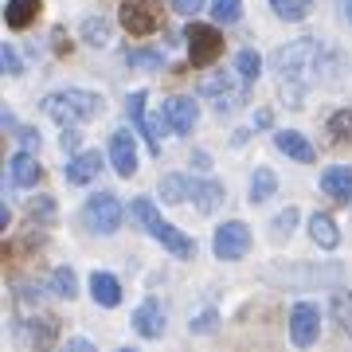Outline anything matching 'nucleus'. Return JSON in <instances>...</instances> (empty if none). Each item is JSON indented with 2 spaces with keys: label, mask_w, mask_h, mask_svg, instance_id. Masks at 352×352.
Segmentation results:
<instances>
[{
  "label": "nucleus",
  "mask_w": 352,
  "mask_h": 352,
  "mask_svg": "<svg viewBox=\"0 0 352 352\" xmlns=\"http://www.w3.org/2000/svg\"><path fill=\"white\" fill-rule=\"evenodd\" d=\"M317 59H321V47L314 39H294L286 47L274 51V71L282 78V87H289V106H302V90L314 82Z\"/></svg>",
  "instance_id": "nucleus-1"
},
{
  "label": "nucleus",
  "mask_w": 352,
  "mask_h": 352,
  "mask_svg": "<svg viewBox=\"0 0 352 352\" xmlns=\"http://www.w3.org/2000/svg\"><path fill=\"white\" fill-rule=\"evenodd\" d=\"M106 110V98L94 94V90H55L43 98V113L59 126H78V122H90Z\"/></svg>",
  "instance_id": "nucleus-2"
},
{
  "label": "nucleus",
  "mask_w": 352,
  "mask_h": 352,
  "mask_svg": "<svg viewBox=\"0 0 352 352\" xmlns=\"http://www.w3.org/2000/svg\"><path fill=\"white\" fill-rule=\"evenodd\" d=\"M129 215H133L138 223H145V231L161 243L164 251H173L176 258H196V239H188L184 231H176L173 223H164L161 215H157V208H153V200H145V196L133 200L129 204Z\"/></svg>",
  "instance_id": "nucleus-3"
},
{
  "label": "nucleus",
  "mask_w": 352,
  "mask_h": 352,
  "mask_svg": "<svg viewBox=\"0 0 352 352\" xmlns=\"http://www.w3.org/2000/svg\"><path fill=\"white\" fill-rule=\"evenodd\" d=\"M247 78L235 71H215V75H208V78H200V98H208L212 102V110L215 113H231V110H239L243 102H247Z\"/></svg>",
  "instance_id": "nucleus-4"
},
{
  "label": "nucleus",
  "mask_w": 352,
  "mask_h": 352,
  "mask_svg": "<svg viewBox=\"0 0 352 352\" xmlns=\"http://www.w3.org/2000/svg\"><path fill=\"white\" fill-rule=\"evenodd\" d=\"M164 20L161 0H122V28L129 36H153Z\"/></svg>",
  "instance_id": "nucleus-5"
},
{
  "label": "nucleus",
  "mask_w": 352,
  "mask_h": 352,
  "mask_svg": "<svg viewBox=\"0 0 352 352\" xmlns=\"http://www.w3.org/2000/svg\"><path fill=\"white\" fill-rule=\"evenodd\" d=\"M87 227L90 231H98V235H113L118 227H122V215H126V208L118 204V196H110V192H98V196H90L87 200Z\"/></svg>",
  "instance_id": "nucleus-6"
},
{
  "label": "nucleus",
  "mask_w": 352,
  "mask_h": 352,
  "mask_svg": "<svg viewBox=\"0 0 352 352\" xmlns=\"http://www.w3.org/2000/svg\"><path fill=\"white\" fill-rule=\"evenodd\" d=\"M184 39H188L192 67H208V63H215V59L223 55V36H219L212 24H192L188 32H184Z\"/></svg>",
  "instance_id": "nucleus-7"
},
{
  "label": "nucleus",
  "mask_w": 352,
  "mask_h": 352,
  "mask_svg": "<svg viewBox=\"0 0 352 352\" xmlns=\"http://www.w3.org/2000/svg\"><path fill=\"white\" fill-rule=\"evenodd\" d=\"M212 251H215V258H223V263H235V258H243V254L251 251V227L239 223V219H231V223L215 227Z\"/></svg>",
  "instance_id": "nucleus-8"
},
{
  "label": "nucleus",
  "mask_w": 352,
  "mask_h": 352,
  "mask_svg": "<svg viewBox=\"0 0 352 352\" xmlns=\"http://www.w3.org/2000/svg\"><path fill=\"white\" fill-rule=\"evenodd\" d=\"M321 333V309L314 302H298L289 309V340L298 344V349H309Z\"/></svg>",
  "instance_id": "nucleus-9"
},
{
  "label": "nucleus",
  "mask_w": 352,
  "mask_h": 352,
  "mask_svg": "<svg viewBox=\"0 0 352 352\" xmlns=\"http://www.w3.org/2000/svg\"><path fill=\"white\" fill-rule=\"evenodd\" d=\"M110 164H113V173L126 176V180L138 173V145H133V133L129 129H118L110 138Z\"/></svg>",
  "instance_id": "nucleus-10"
},
{
  "label": "nucleus",
  "mask_w": 352,
  "mask_h": 352,
  "mask_svg": "<svg viewBox=\"0 0 352 352\" xmlns=\"http://www.w3.org/2000/svg\"><path fill=\"white\" fill-rule=\"evenodd\" d=\"M20 337H24L28 344H36V349H47V344H55V337H59V317L55 314L28 317L24 325H20Z\"/></svg>",
  "instance_id": "nucleus-11"
},
{
  "label": "nucleus",
  "mask_w": 352,
  "mask_h": 352,
  "mask_svg": "<svg viewBox=\"0 0 352 352\" xmlns=\"http://www.w3.org/2000/svg\"><path fill=\"white\" fill-rule=\"evenodd\" d=\"M133 329H138V337H145V340L164 333V309H161L157 298H145V302L133 309Z\"/></svg>",
  "instance_id": "nucleus-12"
},
{
  "label": "nucleus",
  "mask_w": 352,
  "mask_h": 352,
  "mask_svg": "<svg viewBox=\"0 0 352 352\" xmlns=\"http://www.w3.org/2000/svg\"><path fill=\"white\" fill-rule=\"evenodd\" d=\"M164 118H168V126H173V133H192V126H196V118H200V110H196V102L184 98V94H176V98L164 102Z\"/></svg>",
  "instance_id": "nucleus-13"
},
{
  "label": "nucleus",
  "mask_w": 352,
  "mask_h": 352,
  "mask_svg": "<svg viewBox=\"0 0 352 352\" xmlns=\"http://www.w3.org/2000/svg\"><path fill=\"white\" fill-rule=\"evenodd\" d=\"M43 176V168H39V161H36V153H28V149H20L8 161V180H12L16 188H36V180Z\"/></svg>",
  "instance_id": "nucleus-14"
},
{
  "label": "nucleus",
  "mask_w": 352,
  "mask_h": 352,
  "mask_svg": "<svg viewBox=\"0 0 352 352\" xmlns=\"http://www.w3.org/2000/svg\"><path fill=\"white\" fill-rule=\"evenodd\" d=\"M321 188H325L329 200L349 204V200H352V168H344V164H333V168H325V173H321Z\"/></svg>",
  "instance_id": "nucleus-15"
},
{
  "label": "nucleus",
  "mask_w": 352,
  "mask_h": 352,
  "mask_svg": "<svg viewBox=\"0 0 352 352\" xmlns=\"http://www.w3.org/2000/svg\"><path fill=\"white\" fill-rule=\"evenodd\" d=\"M98 168H102L98 153H78V157H71V161L63 164V180L67 184H90V180L98 176Z\"/></svg>",
  "instance_id": "nucleus-16"
},
{
  "label": "nucleus",
  "mask_w": 352,
  "mask_h": 352,
  "mask_svg": "<svg viewBox=\"0 0 352 352\" xmlns=\"http://www.w3.org/2000/svg\"><path fill=\"white\" fill-rule=\"evenodd\" d=\"M90 298H94V305H102V309L122 305V286H118V278L106 274V270H94V278H90Z\"/></svg>",
  "instance_id": "nucleus-17"
},
{
  "label": "nucleus",
  "mask_w": 352,
  "mask_h": 352,
  "mask_svg": "<svg viewBox=\"0 0 352 352\" xmlns=\"http://www.w3.org/2000/svg\"><path fill=\"white\" fill-rule=\"evenodd\" d=\"M274 145L286 153V157H294V161H302V164L317 161V149L302 138V133H294V129H278V133H274Z\"/></svg>",
  "instance_id": "nucleus-18"
},
{
  "label": "nucleus",
  "mask_w": 352,
  "mask_h": 352,
  "mask_svg": "<svg viewBox=\"0 0 352 352\" xmlns=\"http://www.w3.org/2000/svg\"><path fill=\"white\" fill-rule=\"evenodd\" d=\"M309 235H314L317 247H325V251H333L340 243V231H337V219L329 212H314L309 215Z\"/></svg>",
  "instance_id": "nucleus-19"
},
{
  "label": "nucleus",
  "mask_w": 352,
  "mask_h": 352,
  "mask_svg": "<svg viewBox=\"0 0 352 352\" xmlns=\"http://www.w3.org/2000/svg\"><path fill=\"white\" fill-rule=\"evenodd\" d=\"M39 0H8V8H4V20H8V28L12 32H24L28 24H36V16H39Z\"/></svg>",
  "instance_id": "nucleus-20"
},
{
  "label": "nucleus",
  "mask_w": 352,
  "mask_h": 352,
  "mask_svg": "<svg viewBox=\"0 0 352 352\" xmlns=\"http://www.w3.org/2000/svg\"><path fill=\"white\" fill-rule=\"evenodd\" d=\"M192 200L204 215H212L219 204H223V184L219 180H192Z\"/></svg>",
  "instance_id": "nucleus-21"
},
{
  "label": "nucleus",
  "mask_w": 352,
  "mask_h": 352,
  "mask_svg": "<svg viewBox=\"0 0 352 352\" xmlns=\"http://www.w3.org/2000/svg\"><path fill=\"white\" fill-rule=\"evenodd\" d=\"M110 36H113V28L106 16H87L82 20V39H87L90 47H110Z\"/></svg>",
  "instance_id": "nucleus-22"
},
{
  "label": "nucleus",
  "mask_w": 352,
  "mask_h": 352,
  "mask_svg": "<svg viewBox=\"0 0 352 352\" xmlns=\"http://www.w3.org/2000/svg\"><path fill=\"white\" fill-rule=\"evenodd\" d=\"M278 192V176L270 168H254L251 176V204H266Z\"/></svg>",
  "instance_id": "nucleus-23"
},
{
  "label": "nucleus",
  "mask_w": 352,
  "mask_h": 352,
  "mask_svg": "<svg viewBox=\"0 0 352 352\" xmlns=\"http://www.w3.org/2000/svg\"><path fill=\"white\" fill-rule=\"evenodd\" d=\"M329 141L333 145H344V141H352V110H337L333 118H329V126H325Z\"/></svg>",
  "instance_id": "nucleus-24"
},
{
  "label": "nucleus",
  "mask_w": 352,
  "mask_h": 352,
  "mask_svg": "<svg viewBox=\"0 0 352 352\" xmlns=\"http://www.w3.org/2000/svg\"><path fill=\"white\" fill-rule=\"evenodd\" d=\"M168 126V118H164V113H157V118H149V113H145V118H141V133H145V141H149V153L153 157H161V129Z\"/></svg>",
  "instance_id": "nucleus-25"
},
{
  "label": "nucleus",
  "mask_w": 352,
  "mask_h": 352,
  "mask_svg": "<svg viewBox=\"0 0 352 352\" xmlns=\"http://www.w3.org/2000/svg\"><path fill=\"white\" fill-rule=\"evenodd\" d=\"M184 196H192V180L188 176H164L161 180V200L164 204H180Z\"/></svg>",
  "instance_id": "nucleus-26"
},
{
  "label": "nucleus",
  "mask_w": 352,
  "mask_h": 352,
  "mask_svg": "<svg viewBox=\"0 0 352 352\" xmlns=\"http://www.w3.org/2000/svg\"><path fill=\"white\" fill-rule=\"evenodd\" d=\"M333 317H337V329L352 337V294L349 289H337L333 294Z\"/></svg>",
  "instance_id": "nucleus-27"
},
{
  "label": "nucleus",
  "mask_w": 352,
  "mask_h": 352,
  "mask_svg": "<svg viewBox=\"0 0 352 352\" xmlns=\"http://www.w3.org/2000/svg\"><path fill=\"white\" fill-rule=\"evenodd\" d=\"M51 286H55V294H59V298H67V302H71V298L78 294V278H75V270H71V266H59V270L51 274Z\"/></svg>",
  "instance_id": "nucleus-28"
},
{
  "label": "nucleus",
  "mask_w": 352,
  "mask_h": 352,
  "mask_svg": "<svg viewBox=\"0 0 352 352\" xmlns=\"http://www.w3.org/2000/svg\"><path fill=\"white\" fill-rule=\"evenodd\" d=\"M270 4H274V12L282 20H289V24H298V20L309 16V0H270Z\"/></svg>",
  "instance_id": "nucleus-29"
},
{
  "label": "nucleus",
  "mask_w": 352,
  "mask_h": 352,
  "mask_svg": "<svg viewBox=\"0 0 352 352\" xmlns=\"http://www.w3.org/2000/svg\"><path fill=\"white\" fill-rule=\"evenodd\" d=\"M235 71H239L247 82H254V78H258V71H263V59H258V51L243 47V51H239V59H235Z\"/></svg>",
  "instance_id": "nucleus-30"
},
{
  "label": "nucleus",
  "mask_w": 352,
  "mask_h": 352,
  "mask_svg": "<svg viewBox=\"0 0 352 352\" xmlns=\"http://www.w3.org/2000/svg\"><path fill=\"white\" fill-rule=\"evenodd\" d=\"M212 16L215 24H235L243 16V0H212Z\"/></svg>",
  "instance_id": "nucleus-31"
},
{
  "label": "nucleus",
  "mask_w": 352,
  "mask_h": 352,
  "mask_svg": "<svg viewBox=\"0 0 352 352\" xmlns=\"http://www.w3.org/2000/svg\"><path fill=\"white\" fill-rule=\"evenodd\" d=\"M294 223H298V208H286V212H278V215H274V223H270L274 231H270V235H274L278 243L289 239V235H294Z\"/></svg>",
  "instance_id": "nucleus-32"
},
{
  "label": "nucleus",
  "mask_w": 352,
  "mask_h": 352,
  "mask_svg": "<svg viewBox=\"0 0 352 352\" xmlns=\"http://www.w3.org/2000/svg\"><path fill=\"white\" fill-rule=\"evenodd\" d=\"M126 63L129 67H161L164 55H161V51H145V47H129L126 51Z\"/></svg>",
  "instance_id": "nucleus-33"
},
{
  "label": "nucleus",
  "mask_w": 352,
  "mask_h": 352,
  "mask_svg": "<svg viewBox=\"0 0 352 352\" xmlns=\"http://www.w3.org/2000/svg\"><path fill=\"white\" fill-rule=\"evenodd\" d=\"M51 219H55V200L51 196H36V204H32V223L47 227Z\"/></svg>",
  "instance_id": "nucleus-34"
},
{
  "label": "nucleus",
  "mask_w": 352,
  "mask_h": 352,
  "mask_svg": "<svg viewBox=\"0 0 352 352\" xmlns=\"http://www.w3.org/2000/svg\"><path fill=\"white\" fill-rule=\"evenodd\" d=\"M126 113H129L133 126H141V118H145V90H133L126 98Z\"/></svg>",
  "instance_id": "nucleus-35"
},
{
  "label": "nucleus",
  "mask_w": 352,
  "mask_h": 352,
  "mask_svg": "<svg viewBox=\"0 0 352 352\" xmlns=\"http://www.w3.org/2000/svg\"><path fill=\"white\" fill-rule=\"evenodd\" d=\"M0 67H4V75H24V63H20V55L8 43L0 47Z\"/></svg>",
  "instance_id": "nucleus-36"
},
{
  "label": "nucleus",
  "mask_w": 352,
  "mask_h": 352,
  "mask_svg": "<svg viewBox=\"0 0 352 352\" xmlns=\"http://www.w3.org/2000/svg\"><path fill=\"white\" fill-rule=\"evenodd\" d=\"M16 298L20 302H43V294H39V286H32V282H16Z\"/></svg>",
  "instance_id": "nucleus-37"
},
{
  "label": "nucleus",
  "mask_w": 352,
  "mask_h": 352,
  "mask_svg": "<svg viewBox=\"0 0 352 352\" xmlns=\"http://www.w3.org/2000/svg\"><path fill=\"white\" fill-rule=\"evenodd\" d=\"M59 141H63V149H67V153H75V149H78V141H82V133H78L75 126H63V138H59Z\"/></svg>",
  "instance_id": "nucleus-38"
},
{
  "label": "nucleus",
  "mask_w": 352,
  "mask_h": 352,
  "mask_svg": "<svg viewBox=\"0 0 352 352\" xmlns=\"http://www.w3.org/2000/svg\"><path fill=\"white\" fill-rule=\"evenodd\" d=\"M16 138H20V145H24L28 153L39 149V133H36V129H16Z\"/></svg>",
  "instance_id": "nucleus-39"
},
{
  "label": "nucleus",
  "mask_w": 352,
  "mask_h": 352,
  "mask_svg": "<svg viewBox=\"0 0 352 352\" xmlns=\"http://www.w3.org/2000/svg\"><path fill=\"white\" fill-rule=\"evenodd\" d=\"M173 8H176L180 16H196V12L204 8V0H173Z\"/></svg>",
  "instance_id": "nucleus-40"
},
{
  "label": "nucleus",
  "mask_w": 352,
  "mask_h": 352,
  "mask_svg": "<svg viewBox=\"0 0 352 352\" xmlns=\"http://www.w3.org/2000/svg\"><path fill=\"white\" fill-rule=\"evenodd\" d=\"M188 329H192V333H212V329H215V314H200Z\"/></svg>",
  "instance_id": "nucleus-41"
},
{
  "label": "nucleus",
  "mask_w": 352,
  "mask_h": 352,
  "mask_svg": "<svg viewBox=\"0 0 352 352\" xmlns=\"http://www.w3.org/2000/svg\"><path fill=\"white\" fill-rule=\"evenodd\" d=\"M270 122H274V113H270V110H258V113H254V126H258V129H266Z\"/></svg>",
  "instance_id": "nucleus-42"
},
{
  "label": "nucleus",
  "mask_w": 352,
  "mask_h": 352,
  "mask_svg": "<svg viewBox=\"0 0 352 352\" xmlns=\"http://www.w3.org/2000/svg\"><path fill=\"white\" fill-rule=\"evenodd\" d=\"M0 227H12V208L8 204H0Z\"/></svg>",
  "instance_id": "nucleus-43"
},
{
  "label": "nucleus",
  "mask_w": 352,
  "mask_h": 352,
  "mask_svg": "<svg viewBox=\"0 0 352 352\" xmlns=\"http://www.w3.org/2000/svg\"><path fill=\"white\" fill-rule=\"evenodd\" d=\"M340 12H344V20L352 24V0H340Z\"/></svg>",
  "instance_id": "nucleus-44"
}]
</instances>
